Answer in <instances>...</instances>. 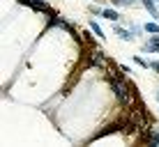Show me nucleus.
Returning a JSON list of instances; mask_svg holds the SVG:
<instances>
[{"mask_svg": "<svg viewBox=\"0 0 159 147\" xmlns=\"http://www.w3.org/2000/svg\"><path fill=\"white\" fill-rule=\"evenodd\" d=\"M111 90H113V94H116V99L120 101V106H125V108H131L134 106V92H131V85L125 80V76L120 74V76H111Z\"/></svg>", "mask_w": 159, "mask_h": 147, "instance_id": "obj_1", "label": "nucleus"}, {"mask_svg": "<svg viewBox=\"0 0 159 147\" xmlns=\"http://www.w3.org/2000/svg\"><path fill=\"white\" fill-rule=\"evenodd\" d=\"M113 32H116V35H118L122 41H134V39H136V35H134L131 30H127V28H120V25H113Z\"/></svg>", "mask_w": 159, "mask_h": 147, "instance_id": "obj_2", "label": "nucleus"}, {"mask_svg": "<svg viewBox=\"0 0 159 147\" xmlns=\"http://www.w3.org/2000/svg\"><path fill=\"white\" fill-rule=\"evenodd\" d=\"M143 51L145 53H159V35H152L150 39L143 44Z\"/></svg>", "mask_w": 159, "mask_h": 147, "instance_id": "obj_3", "label": "nucleus"}, {"mask_svg": "<svg viewBox=\"0 0 159 147\" xmlns=\"http://www.w3.org/2000/svg\"><path fill=\"white\" fill-rule=\"evenodd\" d=\"M145 143H148V145H159V131H157V129H150V127H148V131H145Z\"/></svg>", "mask_w": 159, "mask_h": 147, "instance_id": "obj_4", "label": "nucleus"}, {"mask_svg": "<svg viewBox=\"0 0 159 147\" xmlns=\"http://www.w3.org/2000/svg\"><path fill=\"white\" fill-rule=\"evenodd\" d=\"M141 2H143V7L148 9V12H150V16H152V19H159V12H157V2H155V0H141Z\"/></svg>", "mask_w": 159, "mask_h": 147, "instance_id": "obj_5", "label": "nucleus"}, {"mask_svg": "<svg viewBox=\"0 0 159 147\" xmlns=\"http://www.w3.org/2000/svg\"><path fill=\"white\" fill-rule=\"evenodd\" d=\"M102 16H104V19H108V21H118L120 19V14L116 12V9H111V7H104L102 9Z\"/></svg>", "mask_w": 159, "mask_h": 147, "instance_id": "obj_6", "label": "nucleus"}, {"mask_svg": "<svg viewBox=\"0 0 159 147\" xmlns=\"http://www.w3.org/2000/svg\"><path fill=\"white\" fill-rule=\"evenodd\" d=\"M143 30L150 32V35H159V23H157V21H150V23L143 25Z\"/></svg>", "mask_w": 159, "mask_h": 147, "instance_id": "obj_7", "label": "nucleus"}, {"mask_svg": "<svg viewBox=\"0 0 159 147\" xmlns=\"http://www.w3.org/2000/svg\"><path fill=\"white\" fill-rule=\"evenodd\" d=\"M92 64H97V67H102V64H104V55L99 51H92Z\"/></svg>", "mask_w": 159, "mask_h": 147, "instance_id": "obj_8", "label": "nucleus"}, {"mask_svg": "<svg viewBox=\"0 0 159 147\" xmlns=\"http://www.w3.org/2000/svg\"><path fill=\"white\" fill-rule=\"evenodd\" d=\"M90 28H92V32H95L97 37H102V39H104V32H102V28H99V23H97V21H90Z\"/></svg>", "mask_w": 159, "mask_h": 147, "instance_id": "obj_9", "label": "nucleus"}, {"mask_svg": "<svg viewBox=\"0 0 159 147\" xmlns=\"http://www.w3.org/2000/svg\"><path fill=\"white\" fill-rule=\"evenodd\" d=\"M134 62L139 64V67H143V69H150V62H148V60H143L141 55H134Z\"/></svg>", "mask_w": 159, "mask_h": 147, "instance_id": "obj_10", "label": "nucleus"}, {"mask_svg": "<svg viewBox=\"0 0 159 147\" xmlns=\"http://www.w3.org/2000/svg\"><path fill=\"white\" fill-rule=\"evenodd\" d=\"M113 5H118V7H131L134 5V0H111Z\"/></svg>", "mask_w": 159, "mask_h": 147, "instance_id": "obj_11", "label": "nucleus"}, {"mask_svg": "<svg viewBox=\"0 0 159 147\" xmlns=\"http://www.w3.org/2000/svg\"><path fill=\"white\" fill-rule=\"evenodd\" d=\"M150 69H152V71H157V74H159V60H152V62H150Z\"/></svg>", "mask_w": 159, "mask_h": 147, "instance_id": "obj_12", "label": "nucleus"}, {"mask_svg": "<svg viewBox=\"0 0 159 147\" xmlns=\"http://www.w3.org/2000/svg\"><path fill=\"white\" fill-rule=\"evenodd\" d=\"M102 9H104V7H95V5H92V7H90V12H92V14H99V16H102Z\"/></svg>", "mask_w": 159, "mask_h": 147, "instance_id": "obj_13", "label": "nucleus"}, {"mask_svg": "<svg viewBox=\"0 0 159 147\" xmlns=\"http://www.w3.org/2000/svg\"><path fill=\"white\" fill-rule=\"evenodd\" d=\"M157 101H159V94H157Z\"/></svg>", "mask_w": 159, "mask_h": 147, "instance_id": "obj_14", "label": "nucleus"}]
</instances>
